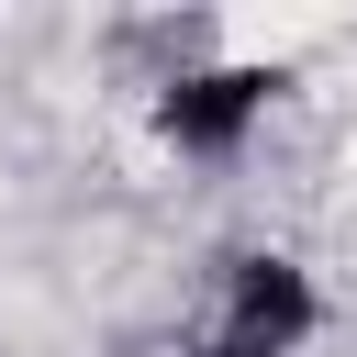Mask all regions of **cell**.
<instances>
[{
	"label": "cell",
	"mask_w": 357,
	"mask_h": 357,
	"mask_svg": "<svg viewBox=\"0 0 357 357\" xmlns=\"http://www.w3.org/2000/svg\"><path fill=\"white\" fill-rule=\"evenodd\" d=\"M312 335H324V290L301 257H279V245L223 257V301L201 324V357H301Z\"/></svg>",
	"instance_id": "6da1fadb"
},
{
	"label": "cell",
	"mask_w": 357,
	"mask_h": 357,
	"mask_svg": "<svg viewBox=\"0 0 357 357\" xmlns=\"http://www.w3.org/2000/svg\"><path fill=\"white\" fill-rule=\"evenodd\" d=\"M279 67H178L167 89H156V134L178 145V156H201V167H223V156H245L257 145V123L279 112Z\"/></svg>",
	"instance_id": "7a4b0ae2"
}]
</instances>
